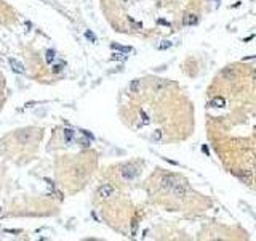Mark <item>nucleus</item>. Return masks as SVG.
Returning <instances> with one entry per match:
<instances>
[{
  "mask_svg": "<svg viewBox=\"0 0 256 241\" xmlns=\"http://www.w3.org/2000/svg\"><path fill=\"white\" fill-rule=\"evenodd\" d=\"M221 74H223V76H224V77H227V79H231V80H232V79L235 77V74L232 72V69H231V68H226V69H223V71H221Z\"/></svg>",
  "mask_w": 256,
  "mask_h": 241,
  "instance_id": "14",
  "label": "nucleus"
},
{
  "mask_svg": "<svg viewBox=\"0 0 256 241\" xmlns=\"http://www.w3.org/2000/svg\"><path fill=\"white\" fill-rule=\"evenodd\" d=\"M111 47H112L114 50L122 52V53H130V52H131V47H122V45H119V43H112Z\"/></svg>",
  "mask_w": 256,
  "mask_h": 241,
  "instance_id": "11",
  "label": "nucleus"
},
{
  "mask_svg": "<svg viewBox=\"0 0 256 241\" xmlns=\"http://www.w3.org/2000/svg\"><path fill=\"white\" fill-rule=\"evenodd\" d=\"M139 84H141V80H139V79L131 80V84H130V92H131V93H136V92L139 90Z\"/></svg>",
  "mask_w": 256,
  "mask_h": 241,
  "instance_id": "10",
  "label": "nucleus"
},
{
  "mask_svg": "<svg viewBox=\"0 0 256 241\" xmlns=\"http://www.w3.org/2000/svg\"><path fill=\"white\" fill-rule=\"evenodd\" d=\"M210 105L215 106V108H224V106H226V100H224L223 97H215V98L211 100Z\"/></svg>",
  "mask_w": 256,
  "mask_h": 241,
  "instance_id": "9",
  "label": "nucleus"
},
{
  "mask_svg": "<svg viewBox=\"0 0 256 241\" xmlns=\"http://www.w3.org/2000/svg\"><path fill=\"white\" fill-rule=\"evenodd\" d=\"M178 183H179V179L175 177V175H163L162 180H160V187H162L163 190H170V191H171Z\"/></svg>",
  "mask_w": 256,
  "mask_h": 241,
  "instance_id": "2",
  "label": "nucleus"
},
{
  "mask_svg": "<svg viewBox=\"0 0 256 241\" xmlns=\"http://www.w3.org/2000/svg\"><path fill=\"white\" fill-rule=\"evenodd\" d=\"M72 138H74V130H72V129H66V130H64V140L66 142H72Z\"/></svg>",
  "mask_w": 256,
  "mask_h": 241,
  "instance_id": "13",
  "label": "nucleus"
},
{
  "mask_svg": "<svg viewBox=\"0 0 256 241\" xmlns=\"http://www.w3.org/2000/svg\"><path fill=\"white\" fill-rule=\"evenodd\" d=\"M85 37H87V39H88L90 42H96V35H94L93 32H90V31L85 32Z\"/></svg>",
  "mask_w": 256,
  "mask_h": 241,
  "instance_id": "16",
  "label": "nucleus"
},
{
  "mask_svg": "<svg viewBox=\"0 0 256 241\" xmlns=\"http://www.w3.org/2000/svg\"><path fill=\"white\" fill-rule=\"evenodd\" d=\"M160 137H162V132H160V130H155V134H154V140H158Z\"/></svg>",
  "mask_w": 256,
  "mask_h": 241,
  "instance_id": "19",
  "label": "nucleus"
},
{
  "mask_svg": "<svg viewBox=\"0 0 256 241\" xmlns=\"http://www.w3.org/2000/svg\"><path fill=\"white\" fill-rule=\"evenodd\" d=\"M141 119H143V124H149V117H147V114L144 113V111H141Z\"/></svg>",
  "mask_w": 256,
  "mask_h": 241,
  "instance_id": "18",
  "label": "nucleus"
},
{
  "mask_svg": "<svg viewBox=\"0 0 256 241\" xmlns=\"http://www.w3.org/2000/svg\"><path fill=\"white\" fill-rule=\"evenodd\" d=\"M54 58H56V52H54V50H46V55H45L46 63H53Z\"/></svg>",
  "mask_w": 256,
  "mask_h": 241,
  "instance_id": "12",
  "label": "nucleus"
},
{
  "mask_svg": "<svg viewBox=\"0 0 256 241\" xmlns=\"http://www.w3.org/2000/svg\"><path fill=\"white\" fill-rule=\"evenodd\" d=\"M138 167L135 164H125V166H122V169H120V175L125 180H133L136 175H138Z\"/></svg>",
  "mask_w": 256,
  "mask_h": 241,
  "instance_id": "1",
  "label": "nucleus"
},
{
  "mask_svg": "<svg viewBox=\"0 0 256 241\" xmlns=\"http://www.w3.org/2000/svg\"><path fill=\"white\" fill-rule=\"evenodd\" d=\"M8 63H10L11 69H13L16 74H24V72H26V68H24V64H23L21 61H18V60H15V58H10V60H8Z\"/></svg>",
  "mask_w": 256,
  "mask_h": 241,
  "instance_id": "5",
  "label": "nucleus"
},
{
  "mask_svg": "<svg viewBox=\"0 0 256 241\" xmlns=\"http://www.w3.org/2000/svg\"><path fill=\"white\" fill-rule=\"evenodd\" d=\"M237 177H239L243 183H246V185L251 183V174L248 171H239V172H237Z\"/></svg>",
  "mask_w": 256,
  "mask_h": 241,
  "instance_id": "8",
  "label": "nucleus"
},
{
  "mask_svg": "<svg viewBox=\"0 0 256 241\" xmlns=\"http://www.w3.org/2000/svg\"><path fill=\"white\" fill-rule=\"evenodd\" d=\"M112 193H114V188H112V185H109V183H104V185H101V187L98 188V196L102 198V199L111 198Z\"/></svg>",
  "mask_w": 256,
  "mask_h": 241,
  "instance_id": "3",
  "label": "nucleus"
},
{
  "mask_svg": "<svg viewBox=\"0 0 256 241\" xmlns=\"http://www.w3.org/2000/svg\"><path fill=\"white\" fill-rule=\"evenodd\" d=\"M197 23H198V16L194 15V13L186 15V16L183 18V24H184V26H194V24H197Z\"/></svg>",
  "mask_w": 256,
  "mask_h": 241,
  "instance_id": "7",
  "label": "nucleus"
},
{
  "mask_svg": "<svg viewBox=\"0 0 256 241\" xmlns=\"http://www.w3.org/2000/svg\"><path fill=\"white\" fill-rule=\"evenodd\" d=\"M63 68H64V64H63V63H61V64H54V66H53V72H61Z\"/></svg>",
  "mask_w": 256,
  "mask_h": 241,
  "instance_id": "17",
  "label": "nucleus"
},
{
  "mask_svg": "<svg viewBox=\"0 0 256 241\" xmlns=\"http://www.w3.org/2000/svg\"><path fill=\"white\" fill-rule=\"evenodd\" d=\"M171 191L175 193V196H178V198H184V196H186V193H187V185H186V182H181V180H179V183L176 185V187H175Z\"/></svg>",
  "mask_w": 256,
  "mask_h": 241,
  "instance_id": "4",
  "label": "nucleus"
},
{
  "mask_svg": "<svg viewBox=\"0 0 256 241\" xmlns=\"http://www.w3.org/2000/svg\"><path fill=\"white\" fill-rule=\"evenodd\" d=\"M18 138V142H20L21 145H27L31 140V130H20V134L16 135Z\"/></svg>",
  "mask_w": 256,
  "mask_h": 241,
  "instance_id": "6",
  "label": "nucleus"
},
{
  "mask_svg": "<svg viewBox=\"0 0 256 241\" xmlns=\"http://www.w3.org/2000/svg\"><path fill=\"white\" fill-rule=\"evenodd\" d=\"M170 47H171V42H170V40H163L162 43L158 45V50H167Z\"/></svg>",
  "mask_w": 256,
  "mask_h": 241,
  "instance_id": "15",
  "label": "nucleus"
}]
</instances>
